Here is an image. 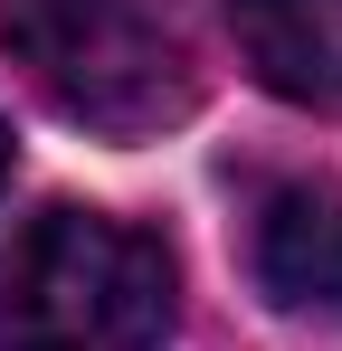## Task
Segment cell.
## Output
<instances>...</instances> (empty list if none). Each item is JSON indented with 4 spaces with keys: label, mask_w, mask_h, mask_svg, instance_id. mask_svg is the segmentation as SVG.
I'll use <instances>...</instances> for the list:
<instances>
[{
    "label": "cell",
    "mask_w": 342,
    "mask_h": 351,
    "mask_svg": "<svg viewBox=\"0 0 342 351\" xmlns=\"http://www.w3.org/2000/svg\"><path fill=\"white\" fill-rule=\"evenodd\" d=\"M0 38L67 123L143 143L200 105L190 0H0Z\"/></svg>",
    "instance_id": "1"
},
{
    "label": "cell",
    "mask_w": 342,
    "mask_h": 351,
    "mask_svg": "<svg viewBox=\"0 0 342 351\" xmlns=\"http://www.w3.org/2000/svg\"><path fill=\"white\" fill-rule=\"evenodd\" d=\"M171 247L105 209H38L0 256V351H152L171 332Z\"/></svg>",
    "instance_id": "2"
},
{
    "label": "cell",
    "mask_w": 342,
    "mask_h": 351,
    "mask_svg": "<svg viewBox=\"0 0 342 351\" xmlns=\"http://www.w3.org/2000/svg\"><path fill=\"white\" fill-rule=\"evenodd\" d=\"M247 266L285 313H342V190L333 180H276L247 219Z\"/></svg>",
    "instance_id": "3"
},
{
    "label": "cell",
    "mask_w": 342,
    "mask_h": 351,
    "mask_svg": "<svg viewBox=\"0 0 342 351\" xmlns=\"http://www.w3.org/2000/svg\"><path fill=\"white\" fill-rule=\"evenodd\" d=\"M228 38L266 95L342 114V0H228Z\"/></svg>",
    "instance_id": "4"
},
{
    "label": "cell",
    "mask_w": 342,
    "mask_h": 351,
    "mask_svg": "<svg viewBox=\"0 0 342 351\" xmlns=\"http://www.w3.org/2000/svg\"><path fill=\"white\" fill-rule=\"evenodd\" d=\"M0 180H10V123H0Z\"/></svg>",
    "instance_id": "5"
}]
</instances>
